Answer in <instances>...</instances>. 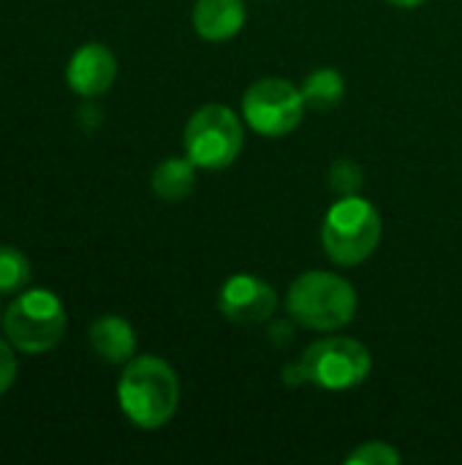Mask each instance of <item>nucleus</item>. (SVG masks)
<instances>
[{
	"mask_svg": "<svg viewBox=\"0 0 462 465\" xmlns=\"http://www.w3.org/2000/svg\"><path fill=\"white\" fill-rule=\"evenodd\" d=\"M117 403L131 425L142 430H158L177 411V373L161 357H136L125 362V371L117 381Z\"/></svg>",
	"mask_w": 462,
	"mask_h": 465,
	"instance_id": "obj_1",
	"label": "nucleus"
},
{
	"mask_svg": "<svg viewBox=\"0 0 462 465\" xmlns=\"http://www.w3.org/2000/svg\"><path fill=\"white\" fill-rule=\"evenodd\" d=\"M221 313L234 324H264L278 311L275 289L256 275H234L223 283L218 294Z\"/></svg>",
	"mask_w": 462,
	"mask_h": 465,
	"instance_id": "obj_8",
	"label": "nucleus"
},
{
	"mask_svg": "<svg viewBox=\"0 0 462 465\" xmlns=\"http://www.w3.org/2000/svg\"><path fill=\"white\" fill-rule=\"evenodd\" d=\"M370 368H373L370 351L354 338H324L313 343L300 362L302 379L329 392L359 387L368 379Z\"/></svg>",
	"mask_w": 462,
	"mask_h": 465,
	"instance_id": "obj_6",
	"label": "nucleus"
},
{
	"mask_svg": "<svg viewBox=\"0 0 462 465\" xmlns=\"http://www.w3.org/2000/svg\"><path fill=\"white\" fill-rule=\"evenodd\" d=\"M300 90H302L305 106L324 112V109H332L340 104V98L346 93V82L335 68H316L313 74H308V79L302 82Z\"/></svg>",
	"mask_w": 462,
	"mask_h": 465,
	"instance_id": "obj_13",
	"label": "nucleus"
},
{
	"mask_svg": "<svg viewBox=\"0 0 462 465\" xmlns=\"http://www.w3.org/2000/svg\"><path fill=\"white\" fill-rule=\"evenodd\" d=\"M152 193L163 202H180L185 199L193 185H196V166L193 161L185 155V158H163L155 172H152Z\"/></svg>",
	"mask_w": 462,
	"mask_h": 465,
	"instance_id": "obj_12",
	"label": "nucleus"
},
{
	"mask_svg": "<svg viewBox=\"0 0 462 465\" xmlns=\"http://www.w3.org/2000/svg\"><path fill=\"white\" fill-rule=\"evenodd\" d=\"M117 76V60L109 46L103 44H84L79 46L65 68L68 87L82 98H98L103 95Z\"/></svg>",
	"mask_w": 462,
	"mask_h": 465,
	"instance_id": "obj_9",
	"label": "nucleus"
},
{
	"mask_svg": "<svg viewBox=\"0 0 462 465\" xmlns=\"http://www.w3.org/2000/svg\"><path fill=\"white\" fill-rule=\"evenodd\" d=\"M30 262L14 245H0V294H16L30 283Z\"/></svg>",
	"mask_w": 462,
	"mask_h": 465,
	"instance_id": "obj_14",
	"label": "nucleus"
},
{
	"mask_svg": "<svg viewBox=\"0 0 462 465\" xmlns=\"http://www.w3.org/2000/svg\"><path fill=\"white\" fill-rule=\"evenodd\" d=\"M289 313L308 330L332 332L351 324L357 316V292L346 278L335 272L310 270L291 283Z\"/></svg>",
	"mask_w": 462,
	"mask_h": 465,
	"instance_id": "obj_2",
	"label": "nucleus"
},
{
	"mask_svg": "<svg viewBox=\"0 0 462 465\" xmlns=\"http://www.w3.org/2000/svg\"><path fill=\"white\" fill-rule=\"evenodd\" d=\"M349 465H398L400 463V452L384 441H368L359 450H354L349 458Z\"/></svg>",
	"mask_w": 462,
	"mask_h": 465,
	"instance_id": "obj_15",
	"label": "nucleus"
},
{
	"mask_svg": "<svg viewBox=\"0 0 462 465\" xmlns=\"http://www.w3.org/2000/svg\"><path fill=\"white\" fill-rule=\"evenodd\" d=\"M90 346L93 351L109 362V365H125L133 360V351H136V335H133V327L120 319V316H101L90 324Z\"/></svg>",
	"mask_w": 462,
	"mask_h": 465,
	"instance_id": "obj_11",
	"label": "nucleus"
},
{
	"mask_svg": "<svg viewBox=\"0 0 462 465\" xmlns=\"http://www.w3.org/2000/svg\"><path fill=\"white\" fill-rule=\"evenodd\" d=\"M242 0H196L193 5V30L207 41H229L245 25Z\"/></svg>",
	"mask_w": 462,
	"mask_h": 465,
	"instance_id": "obj_10",
	"label": "nucleus"
},
{
	"mask_svg": "<svg viewBox=\"0 0 462 465\" xmlns=\"http://www.w3.org/2000/svg\"><path fill=\"white\" fill-rule=\"evenodd\" d=\"M329 185H332V191H338L343 196L357 193L359 185H362V169H359V163L357 161H349V158L335 161L332 169H329Z\"/></svg>",
	"mask_w": 462,
	"mask_h": 465,
	"instance_id": "obj_16",
	"label": "nucleus"
},
{
	"mask_svg": "<svg viewBox=\"0 0 462 465\" xmlns=\"http://www.w3.org/2000/svg\"><path fill=\"white\" fill-rule=\"evenodd\" d=\"M387 3H392V5H398V8H417V5H422L425 0H387Z\"/></svg>",
	"mask_w": 462,
	"mask_h": 465,
	"instance_id": "obj_18",
	"label": "nucleus"
},
{
	"mask_svg": "<svg viewBox=\"0 0 462 465\" xmlns=\"http://www.w3.org/2000/svg\"><path fill=\"white\" fill-rule=\"evenodd\" d=\"M381 240V215L357 193L343 196L338 204L329 207L321 226V245L324 253L340 267H357L373 256Z\"/></svg>",
	"mask_w": 462,
	"mask_h": 465,
	"instance_id": "obj_3",
	"label": "nucleus"
},
{
	"mask_svg": "<svg viewBox=\"0 0 462 465\" xmlns=\"http://www.w3.org/2000/svg\"><path fill=\"white\" fill-rule=\"evenodd\" d=\"M185 155L199 169H226L237 161L245 144L242 120L234 109L223 104H207L193 112V117L185 125Z\"/></svg>",
	"mask_w": 462,
	"mask_h": 465,
	"instance_id": "obj_5",
	"label": "nucleus"
},
{
	"mask_svg": "<svg viewBox=\"0 0 462 465\" xmlns=\"http://www.w3.org/2000/svg\"><path fill=\"white\" fill-rule=\"evenodd\" d=\"M305 114L302 90L286 79H259L242 95V117L261 136L291 134Z\"/></svg>",
	"mask_w": 462,
	"mask_h": 465,
	"instance_id": "obj_7",
	"label": "nucleus"
},
{
	"mask_svg": "<svg viewBox=\"0 0 462 465\" xmlns=\"http://www.w3.org/2000/svg\"><path fill=\"white\" fill-rule=\"evenodd\" d=\"M16 357H14V346L8 343V338H0V395H5L11 390V384L16 381Z\"/></svg>",
	"mask_w": 462,
	"mask_h": 465,
	"instance_id": "obj_17",
	"label": "nucleus"
},
{
	"mask_svg": "<svg viewBox=\"0 0 462 465\" xmlns=\"http://www.w3.org/2000/svg\"><path fill=\"white\" fill-rule=\"evenodd\" d=\"M3 332L22 354H46L65 335V308L49 289H27L3 313Z\"/></svg>",
	"mask_w": 462,
	"mask_h": 465,
	"instance_id": "obj_4",
	"label": "nucleus"
}]
</instances>
